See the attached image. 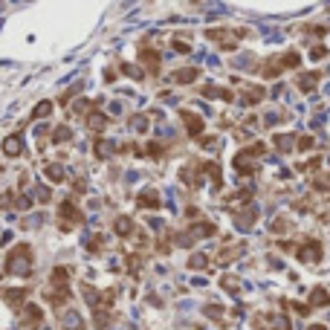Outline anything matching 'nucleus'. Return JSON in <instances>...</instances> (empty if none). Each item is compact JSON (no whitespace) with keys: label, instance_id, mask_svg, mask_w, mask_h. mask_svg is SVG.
I'll use <instances>...</instances> for the list:
<instances>
[{"label":"nucleus","instance_id":"nucleus-1","mask_svg":"<svg viewBox=\"0 0 330 330\" xmlns=\"http://www.w3.org/2000/svg\"><path fill=\"white\" fill-rule=\"evenodd\" d=\"M32 246L29 243H18V246L6 255V272L9 275H29L32 272Z\"/></svg>","mask_w":330,"mask_h":330},{"label":"nucleus","instance_id":"nucleus-2","mask_svg":"<svg viewBox=\"0 0 330 330\" xmlns=\"http://www.w3.org/2000/svg\"><path fill=\"white\" fill-rule=\"evenodd\" d=\"M206 35L212 38L217 47H223V49H235L237 47V38L240 35H246L243 29H235V32H229V29H209Z\"/></svg>","mask_w":330,"mask_h":330},{"label":"nucleus","instance_id":"nucleus-3","mask_svg":"<svg viewBox=\"0 0 330 330\" xmlns=\"http://www.w3.org/2000/svg\"><path fill=\"white\" fill-rule=\"evenodd\" d=\"M58 217H61V229H70L72 223H81V220H84V214L78 212V206H75L72 200H64V203H61Z\"/></svg>","mask_w":330,"mask_h":330},{"label":"nucleus","instance_id":"nucleus-4","mask_svg":"<svg viewBox=\"0 0 330 330\" xmlns=\"http://www.w3.org/2000/svg\"><path fill=\"white\" fill-rule=\"evenodd\" d=\"M298 261H304V264H318L321 261V243L318 240H307L298 246Z\"/></svg>","mask_w":330,"mask_h":330},{"label":"nucleus","instance_id":"nucleus-5","mask_svg":"<svg viewBox=\"0 0 330 330\" xmlns=\"http://www.w3.org/2000/svg\"><path fill=\"white\" fill-rule=\"evenodd\" d=\"M214 232H217V226L214 223H197V226H191L189 232L183 235L180 243H191V240H200V237H212Z\"/></svg>","mask_w":330,"mask_h":330},{"label":"nucleus","instance_id":"nucleus-6","mask_svg":"<svg viewBox=\"0 0 330 330\" xmlns=\"http://www.w3.org/2000/svg\"><path fill=\"white\" fill-rule=\"evenodd\" d=\"M258 330H290V318L275 313V316H264L258 318Z\"/></svg>","mask_w":330,"mask_h":330},{"label":"nucleus","instance_id":"nucleus-7","mask_svg":"<svg viewBox=\"0 0 330 330\" xmlns=\"http://www.w3.org/2000/svg\"><path fill=\"white\" fill-rule=\"evenodd\" d=\"M180 116H183V122H186V130H189V136H203V130H206V122H203L197 113H191V110H183Z\"/></svg>","mask_w":330,"mask_h":330},{"label":"nucleus","instance_id":"nucleus-8","mask_svg":"<svg viewBox=\"0 0 330 330\" xmlns=\"http://www.w3.org/2000/svg\"><path fill=\"white\" fill-rule=\"evenodd\" d=\"M3 153H6L9 159L21 156V153H24V136H21V133H9V136L3 139Z\"/></svg>","mask_w":330,"mask_h":330},{"label":"nucleus","instance_id":"nucleus-9","mask_svg":"<svg viewBox=\"0 0 330 330\" xmlns=\"http://www.w3.org/2000/svg\"><path fill=\"white\" fill-rule=\"evenodd\" d=\"M139 64L148 70V75H156L162 61H159V52H156V49H142L139 52Z\"/></svg>","mask_w":330,"mask_h":330},{"label":"nucleus","instance_id":"nucleus-10","mask_svg":"<svg viewBox=\"0 0 330 330\" xmlns=\"http://www.w3.org/2000/svg\"><path fill=\"white\" fill-rule=\"evenodd\" d=\"M0 298H3V301H6L9 307H15V310H18V307H24V304H26V290H24V287L0 290Z\"/></svg>","mask_w":330,"mask_h":330},{"label":"nucleus","instance_id":"nucleus-11","mask_svg":"<svg viewBox=\"0 0 330 330\" xmlns=\"http://www.w3.org/2000/svg\"><path fill=\"white\" fill-rule=\"evenodd\" d=\"M21 310H24V324H26V327H38V324L44 321V307H38V304H24Z\"/></svg>","mask_w":330,"mask_h":330},{"label":"nucleus","instance_id":"nucleus-12","mask_svg":"<svg viewBox=\"0 0 330 330\" xmlns=\"http://www.w3.org/2000/svg\"><path fill=\"white\" fill-rule=\"evenodd\" d=\"M41 171H44V177H47L49 183H64V180H67V171H64V165H58V162H47Z\"/></svg>","mask_w":330,"mask_h":330},{"label":"nucleus","instance_id":"nucleus-13","mask_svg":"<svg viewBox=\"0 0 330 330\" xmlns=\"http://www.w3.org/2000/svg\"><path fill=\"white\" fill-rule=\"evenodd\" d=\"M197 75H200L197 67H186V70L171 72V81H174V84H194V81H197Z\"/></svg>","mask_w":330,"mask_h":330},{"label":"nucleus","instance_id":"nucleus-14","mask_svg":"<svg viewBox=\"0 0 330 330\" xmlns=\"http://www.w3.org/2000/svg\"><path fill=\"white\" fill-rule=\"evenodd\" d=\"M136 206H139V209H159V194L153 189H145L139 197H136Z\"/></svg>","mask_w":330,"mask_h":330},{"label":"nucleus","instance_id":"nucleus-15","mask_svg":"<svg viewBox=\"0 0 330 330\" xmlns=\"http://www.w3.org/2000/svg\"><path fill=\"white\" fill-rule=\"evenodd\" d=\"M84 125H87V128L90 130H96V133H99V130H105L107 128V116L105 113H99V110H90V113H87V119H84Z\"/></svg>","mask_w":330,"mask_h":330},{"label":"nucleus","instance_id":"nucleus-16","mask_svg":"<svg viewBox=\"0 0 330 330\" xmlns=\"http://www.w3.org/2000/svg\"><path fill=\"white\" fill-rule=\"evenodd\" d=\"M61 327L64 330H84V318L75 313V310H67L64 316H61Z\"/></svg>","mask_w":330,"mask_h":330},{"label":"nucleus","instance_id":"nucleus-17","mask_svg":"<svg viewBox=\"0 0 330 330\" xmlns=\"http://www.w3.org/2000/svg\"><path fill=\"white\" fill-rule=\"evenodd\" d=\"M47 301L55 307H64L70 301V287H55V290H49L47 293Z\"/></svg>","mask_w":330,"mask_h":330},{"label":"nucleus","instance_id":"nucleus-18","mask_svg":"<svg viewBox=\"0 0 330 330\" xmlns=\"http://www.w3.org/2000/svg\"><path fill=\"white\" fill-rule=\"evenodd\" d=\"M49 284L52 287H70V270L67 267H55L49 272Z\"/></svg>","mask_w":330,"mask_h":330},{"label":"nucleus","instance_id":"nucleus-19","mask_svg":"<svg viewBox=\"0 0 330 330\" xmlns=\"http://www.w3.org/2000/svg\"><path fill=\"white\" fill-rule=\"evenodd\" d=\"M113 232H116L119 237H128L130 232H133V220H130L128 214H119L116 220H113Z\"/></svg>","mask_w":330,"mask_h":330},{"label":"nucleus","instance_id":"nucleus-20","mask_svg":"<svg viewBox=\"0 0 330 330\" xmlns=\"http://www.w3.org/2000/svg\"><path fill=\"white\" fill-rule=\"evenodd\" d=\"M264 96H267L264 93V87H246V90L240 93V102H243V105H258Z\"/></svg>","mask_w":330,"mask_h":330},{"label":"nucleus","instance_id":"nucleus-21","mask_svg":"<svg viewBox=\"0 0 330 330\" xmlns=\"http://www.w3.org/2000/svg\"><path fill=\"white\" fill-rule=\"evenodd\" d=\"M327 304H330V293L324 287H316L310 293V307H327Z\"/></svg>","mask_w":330,"mask_h":330},{"label":"nucleus","instance_id":"nucleus-22","mask_svg":"<svg viewBox=\"0 0 330 330\" xmlns=\"http://www.w3.org/2000/svg\"><path fill=\"white\" fill-rule=\"evenodd\" d=\"M278 61H281V67H284V70H295V67L301 64V55H298L295 49H287L284 55H278Z\"/></svg>","mask_w":330,"mask_h":330},{"label":"nucleus","instance_id":"nucleus-23","mask_svg":"<svg viewBox=\"0 0 330 330\" xmlns=\"http://www.w3.org/2000/svg\"><path fill=\"white\" fill-rule=\"evenodd\" d=\"M261 72H264V78H278V75L284 72V67H281V61L278 58H270L264 67H261Z\"/></svg>","mask_w":330,"mask_h":330},{"label":"nucleus","instance_id":"nucleus-24","mask_svg":"<svg viewBox=\"0 0 330 330\" xmlns=\"http://www.w3.org/2000/svg\"><path fill=\"white\" fill-rule=\"evenodd\" d=\"M255 217H258V212H255V209H246V212H237V217H235L237 229H249V226L255 223Z\"/></svg>","mask_w":330,"mask_h":330},{"label":"nucleus","instance_id":"nucleus-25","mask_svg":"<svg viewBox=\"0 0 330 330\" xmlns=\"http://www.w3.org/2000/svg\"><path fill=\"white\" fill-rule=\"evenodd\" d=\"M72 139V130L67 125H58V128L52 130V145H64V142Z\"/></svg>","mask_w":330,"mask_h":330},{"label":"nucleus","instance_id":"nucleus-26","mask_svg":"<svg viewBox=\"0 0 330 330\" xmlns=\"http://www.w3.org/2000/svg\"><path fill=\"white\" fill-rule=\"evenodd\" d=\"M52 107H55L52 102H38V105H35V110H32V116H29V119H32V122H38V119H47L49 113H52Z\"/></svg>","mask_w":330,"mask_h":330},{"label":"nucleus","instance_id":"nucleus-27","mask_svg":"<svg viewBox=\"0 0 330 330\" xmlns=\"http://www.w3.org/2000/svg\"><path fill=\"white\" fill-rule=\"evenodd\" d=\"M96 330H107L110 327V313H107V307H96Z\"/></svg>","mask_w":330,"mask_h":330},{"label":"nucleus","instance_id":"nucleus-28","mask_svg":"<svg viewBox=\"0 0 330 330\" xmlns=\"http://www.w3.org/2000/svg\"><path fill=\"white\" fill-rule=\"evenodd\" d=\"M316 84H318V72H307V75H301V78H298V87H301L304 93L316 90Z\"/></svg>","mask_w":330,"mask_h":330},{"label":"nucleus","instance_id":"nucleus-29","mask_svg":"<svg viewBox=\"0 0 330 330\" xmlns=\"http://www.w3.org/2000/svg\"><path fill=\"white\" fill-rule=\"evenodd\" d=\"M275 145H278V151H290V148H295V136L293 133H278Z\"/></svg>","mask_w":330,"mask_h":330},{"label":"nucleus","instance_id":"nucleus-30","mask_svg":"<svg viewBox=\"0 0 330 330\" xmlns=\"http://www.w3.org/2000/svg\"><path fill=\"white\" fill-rule=\"evenodd\" d=\"M189 267L191 270H206V267H209V258H206L203 252H194V255L189 258Z\"/></svg>","mask_w":330,"mask_h":330},{"label":"nucleus","instance_id":"nucleus-31","mask_svg":"<svg viewBox=\"0 0 330 330\" xmlns=\"http://www.w3.org/2000/svg\"><path fill=\"white\" fill-rule=\"evenodd\" d=\"M93 151H96V156H110V153L116 151V148H113V145H110V142L99 139V142H96V148H93Z\"/></svg>","mask_w":330,"mask_h":330},{"label":"nucleus","instance_id":"nucleus-32","mask_svg":"<svg viewBox=\"0 0 330 330\" xmlns=\"http://www.w3.org/2000/svg\"><path fill=\"white\" fill-rule=\"evenodd\" d=\"M15 209L29 212V209H32V194H21V197H15Z\"/></svg>","mask_w":330,"mask_h":330},{"label":"nucleus","instance_id":"nucleus-33","mask_svg":"<svg viewBox=\"0 0 330 330\" xmlns=\"http://www.w3.org/2000/svg\"><path fill=\"white\" fill-rule=\"evenodd\" d=\"M130 128L136 130V133H145V130H148V119L145 116H133L130 119Z\"/></svg>","mask_w":330,"mask_h":330},{"label":"nucleus","instance_id":"nucleus-34","mask_svg":"<svg viewBox=\"0 0 330 330\" xmlns=\"http://www.w3.org/2000/svg\"><path fill=\"white\" fill-rule=\"evenodd\" d=\"M298 145H295V148H298V151H310V148H313V136H298Z\"/></svg>","mask_w":330,"mask_h":330},{"label":"nucleus","instance_id":"nucleus-35","mask_svg":"<svg viewBox=\"0 0 330 330\" xmlns=\"http://www.w3.org/2000/svg\"><path fill=\"white\" fill-rule=\"evenodd\" d=\"M145 153H148V156H162V145H159V142H148Z\"/></svg>","mask_w":330,"mask_h":330},{"label":"nucleus","instance_id":"nucleus-36","mask_svg":"<svg viewBox=\"0 0 330 330\" xmlns=\"http://www.w3.org/2000/svg\"><path fill=\"white\" fill-rule=\"evenodd\" d=\"M9 206H15V194H12V191L0 194V209H9Z\"/></svg>","mask_w":330,"mask_h":330},{"label":"nucleus","instance_id":"nucleus-37","mask_svg":"<svg viewBox=\"0 0 330 330\" xmlns=\"http://www.w3.org/2000/svg\"><path fill=\"white\" fill-rule=\"evenodd\" d=\"M35 197H38V200H41V203H49V200H52V191H49L47 186H41V189H38V194H35Z\"/></svg>","mask_w":330,"mask_h":330},{"label":"nucleus","instance_id":"nucleus-38","mask_svg":"<svg viewBox=\"0 0 330 330\" xmlns=\"http://www.w3.org/2000/svg\"><path fill=\"white\" fill-rule=\"evenodd\" d=\"M122 72H128L130 78H142V70L139 67H130V64H122Z\"/></svg>","mask_w":330,"mask_h":330},{"label":"nucleus","instance_id":"nucleus-39","mask_svg":"<svg viewBox=\"0 0 330 330\" xmlns=\"http://www.w3.org/2000/svg\"><path fill=\"white\" fill-rule=\"evenodd\" d=\"M324 55H327V47H313V49H310V58H313V61L324 58Z\"/></svg>","mask_w":330,"mask_h":330},{"label":"nucleus","instance_id":"nucleus-40","mask_svg":"<svg viewBox=\"0 0 330 330\" xmlns=\"http://www.w3.org/2000/svg\"><path fill=\"white\" fill-rule=\"evenodd\" d=\"M87 249H90V252H99V249H102V235H93V240H87Z\"/></svg>","mask_w":330,"mask_h":330},{"label":"nucleus","instance_id":"nucleus-41","mask_svg":"<svg viewBox=\"0 0 330 330\" xmlns=\"http://www.w3.org/2000/svg\"><path fill=\"white\" fill-rule=\"evenodd\" d=\"M223 287L229 290V293H237V281L235 278H223Z\"/></svg>","mask_w":330,"mask_h":330},{"label":"nucleus","instance_id":"nucleus-42","mask_svg":"<svg viewBox=\"0 0 330 330\" xmlns=\"http://www.w3.org/2000/svg\"><path fill=\"white\" fill-rule=\"evenodd\" d=\"M203 148H220V142L214 139V136H206V139H203Z\"/></svg>","mask_w":330,"mask_h":330},{"label":"nucleus","instance_id":"nucleus-43","mask_svg":"<svg viewBox=\"0 0 330 330\" xmlns=\"http://www.w3.org/2000/svg\"><path fill=\"white\" fill-rule=\"evenodd\" d=\"M301 168H307V171H316V168H318V156H313V159H310L307 165H301Z\"/></svg>","mask_w":330,"mask_h":330},{"label":"nucleus","instance_id":"nucleus-44","mask_svg":"<svg viewBox=\"0 0 330 330\" xmlns=\"http://www.w3.org/2000/svg\"><path fill=\"white\" fill-rule=\"evenodd\" d=\"M174 49H177V52H189V44H183V41H174Z\"/></svg>","mask_w":330,"mask_h":330},{"label":"nucleus","instance_id":"nucleus-45","mask_svg":"<svg viewBox=\"0 0 330 330\" xmlns=\"http://www.w3.org/2000/svg\"><path fill=\"white\" fill-rule=\"evenodd\" d=\"M310 330H324V327H321V324H316V327H310Z\"/></svg>","mask_w":330,"mask_h":330}]
</instances>
